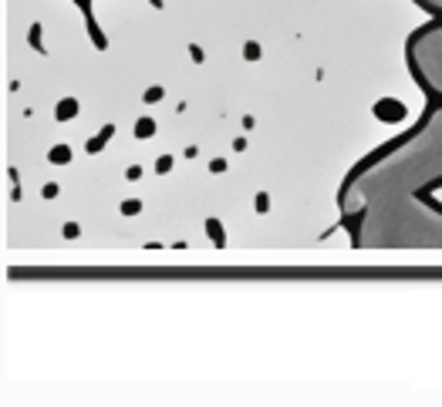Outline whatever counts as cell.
<instances>
[{"label": "cell", "instance_id": "obj_4", "mask_svg": "<svg viewBox=\"0 0 442 407\" xmlns=\"http://www.w3.org/2000/svg\"><path fill=\"white\" fill-rule=\"evenodd\" d=\"M419 7H425L429 14H436V17H442V0H415Z\"/></svg>", "mask_w": 442, "mask_h": 407}, {"label": "cell", "instance_id": "obj_2", "mask_svg": "<svg viewBox=\"0 0 442 407\" xmlns=\"http://www.w3.org/2000/svg\"><path fill=\"white\" fill-rule=\"evenodd\" d=\"M361 249H442V205L419 195H398L368 205L351 219Z\"/></svg>", "mask_w": 442, "mask_h": 407}, {"label": "cell", "instance_id": "obj_3", "mask_svg": "<svg viewBox=\"0 0 442 407\" xmlns=\"http://www.w3.org/2000/svg\"><path fill=\"white\" fill-rule=\"evenodd\" d=\"M408 68L429 94L442 98V17L419 27L408 37Z\"/></svg>", "mask_w": 442, "mask_h": 407}, {"label": "cell", "instance_id": "obj_1", "mask_svg": "<svg viewBox=\"0 0 442 407\" xmlns=\"http://www.w3.org/2000/svg\"><path fill=\"white\" fill-rule=\"evenodd\" d=\"M436 182H442V105L351 168L338 192V205L354 219L382 199L419 195Z\"/></svg>", "mask_w": 442, "mask_h": 407}]
</instances>
